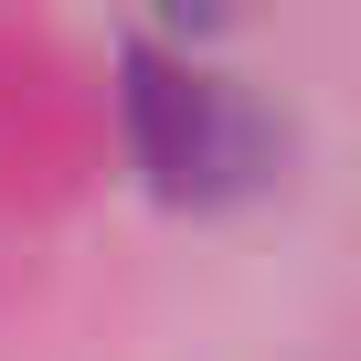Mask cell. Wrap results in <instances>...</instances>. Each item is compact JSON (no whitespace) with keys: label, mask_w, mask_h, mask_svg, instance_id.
<instances>
[{"label":"cell","mask_w":361,"mask_h":361,"mask_svg":"<svg viewBox=\"0 0 361 361\" xmlns=\"http://www.w3.org/2000/svg\"><path fill=\"white\" fill-rule=\"evenodd\" d=\"M128 138H138L159 192H234L266 159V117L245 106L234 75H202V64L149 54V43L128 54Z\"/></svg>","instance_id":"6da1fadb"}]
</instances>
